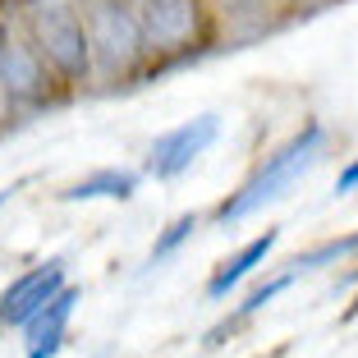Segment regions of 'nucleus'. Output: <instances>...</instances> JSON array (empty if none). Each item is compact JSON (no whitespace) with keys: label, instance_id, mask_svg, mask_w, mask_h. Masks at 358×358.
I'll return each mask as SVG.
<instances>
[{"label":"nucleus","instance_id":"1","mask_svg":"<svg viewBox=\"0 0 358 358\" xmlns=\"http://www.w3.org/2000/svg\"><path fill=\"white\" fill-rule=\"evenodd\" d=\"M78 14H83L87 46H92V78L120 83L152 60L134 0H87V5H78Z\"/></svg>","mask_w":358,"mask_h":358},{"label":"nucleus","instance_id":"2","mask_svg":"<svg viewBox=\"0 0 358 358\" xmlns=\"http://www.w3.org/2000/svg\"><path fill=\"white\" fill-rule=\"evenodd\" d=\"M322 152H327V129H322V124H303L280 152H271V157L257 166V175L248 179L239 193H230V198L216 207V221H221V225L248 221L253 211H262L266 202L280 198V193L303 175V170H313L317 161H322Z\"/></svg>","mask_w":358,"mask_h":358},{"label":"nucleus","instance_id":"3","mask_svg":"<svg viewBox=\"0 0 358 358\" xmlns=\"http://www.w3.org/2000/svg\"><path fill=\"white\" fill-rule=\"evenodd\" d=\"M28 37L55 78H64V83L92 78V46H87L78 5H28Z\"/></svg>","mask_w":358,"mask_h":358},{"label":"nucleus","instance_id":"4","mask_svg":"<svg viewBox=\"0 0 358 358\" xmlns=\"http://www.w3.org/2000/svg\"><path fill=\"white\" fill-rule=\"evenodd\" d=\"M138 28L148 55H193L207 46L211 37V5L207 0H134Z\"/></svg>","mask_w":358,"mask_h":358},{"label":"nucleus","instance_id":"5","mask_svg":"<svg viewBox=\"0 0 358 358\" xmlns=\"http://www.w3.org/2000/svg\"><path fill=\"white\" fill-rule=\"evenodd\" d=\"M216 138H221V115H211V110H207V115L184 120V124H175L170 134H161L157 143L148 148V175L152 179L184 175V170H189L193 161L216 143Z\"/></svg>","mask_w":358,"mask_h":358},{"label":"nucleus","instance_id":"6","mask_svg":"<svg viewBox=\"0 0 358 358\" xmlns=\"http://www.w3.org/2000/svg\"><path fill=\"white\" fill-rule=\"evenodd\" d=\"M55 87L51 64L32 46V37H10L0 55V96L5 106H42Z\"/></svg>","mask_w":358,"mask_h":358},{"label":"nucleus","instance_id":"7","mask_svg":"<svg viewBox=\"0 0 358 358\" xmlns=\"http://www.w3.org/2000/svg\"><path fill=\"white\" fill-rule=\"evenodd\" d=\"M60 285H64V262L60 257L23 271L19 280H10L5 289H0V331L5 327H23L28 317H37L55 294H60Z\"/></svg>","mask_w":358,"mask_h":358},{"label":"nucleus","instance_id":"8","mask_svg":"<svg viewBox=\"0 0 358 358\" xmlns=\"http://www.w3.org/2000/svg\"><path fill=\"white\" fill-rule=\"evenodd\" d=\"M275 243H280V230H266V234H257V239L243 243V248L230 257V262H221V271L207 280V299H211V303H221V299L230 294V289H234V285H239L248 271H253V266H262L266 253H271Z\"/></svg>","mask_w":358,"mask_h":358},{"label":"nucleus","instance_id":"9","mask_svg":"<svg viewBox=\"0 0 358 358\" xmlns=\"http://www.w3.org/2000/svg\"><path fill=\"white\" fill-rule=\"evenodd\" d=\"M74 303H78V289L74 285H60V294L42 308L37 317L23 322V345H64V331H69V317H74Z\"/></svg>","mask_w":358,"mask_h":358},{"label":"nucleus","instance_id":"10","mask_svg":"<svg viewBox=\"0 0 358 358\" xmlns=\"http://www.w3.org/2000/svg\"><path fill=\"white\" fill-rule=\"evenodd\" d=\"M134 193H138V175H134V170H115V166H110V170H96V175L69 184L60 198L64 202H96V198L124 202V198H134Z\"/></svg>","mask_w":358,"mask_h":358},{"label":"nucleus","instance_id":"11","mask_svg":"<svg viewBox=\"0 0 358 358\" xmlns=\"http://www.w3.org/2000/svg\"><path fill=\"white\" fill-rule=\"evenodd\" d=\"M358 253V234H345V239H327L322 248H313V253H299L294 262H289V271L303 275V271H317V266H327V262H340V257Z\"/></svg>","mask_w":358,"mask_h":358},{"label":"nucleus","instance_id":"12","mask_svg":"<svg viewBox=\"0 0 358 358\" xmlns=\"http://www.w3.org/2000/svg\"><path fill=\"white\" fill-rule=\"evenodd\" d=\"M193 230H198V216H193V211H189V216H179V221H170V225H166V234H161V239L152 243V266H157L161 257L175 253V248H179L184 239H189Z\"/></svg>","mask_w":358,"mask_h":358},{"label":"nucleus","instance_id":"13","mask_svg":"<svg viewBox=\"0 0 358 358\" xmlns=\"http://www.w3.org/2000/svg\"><path fill=\"white\" fill-rule=\"evenodd\" d=\"M358 189V161H349L345 170H340V179H336V193H354Z\"/></svg>","mask_w":358,"mask_h":358},{"label":"nucleus","instance_id":"14","mask_svg":"<svg viewBox=\"0 0 358 358\" xmlns=\"http://www.w3.org/2000/svg\"><path fill=\"white\" fill-rule=\"evenodd\" d=\"M19 189H23V179H19V184H10V189H0V207H5V202H10V198H14Z\"/></svg>","mask_w":358,"mask_h":358},{"label":"nucleus","instance_id":"15","mask_svg":"<svg viewBox=\"0 0 358 358\" xmlns=\"http://www.w3.org/2000/svg\"><path fill=\"white\" fill-rule=\"evenodd\" d=\"M216 5H221V10L230 14V10H239V5H248V0H216Z\"/></svg>","mask_w":358,"mask_h":358},{"label":"nucleus","instance_id":"16","mask_svg":"<svg viewBox=\"0 0 358 358\" xmlns=\"http://www.w3.org/2000/svg\"><path fill=\"white\" fill-rule=\"evenodd\" d=\"M28 5H74V0H28Z\"/></svg>","mask_w":358,"mask_h":358},{"label":"nucleus","instance_id":"17","mask_svg":"<svg viewBox=\"0 0 358 358\" xmlns=\"http://www.w3.org/2000/svg\"><path fill=\"white\" fill-rule=\"evenodd\" d=\"M5 42H10V32H5V23H0V55H5Z\"/></svg>","mask_w":358,"mask_h":358},{"label":"nucleus","instance_id":"18","mask_svg":"<svg viewBox=\"0 0 358 358\" xmlns=\"http://www.w3.org/2000/svg\"><path fill=\"white\" fill-rule=\"evenodd\" d=\"M0 120H5V96H0Z\"/></svg>","mask_w":358,"mask_h":358},{"label":"nucleus","instance_id":"19","mask_svg":"<svg viewBox=\"0 0 358 358\" xmlns=\"http://www.w3.org/2000/svg\"><path fill=\"white\" fill-rule=\"evenodd\" d=\"M74 5H87V0H74Z\"/></svg>","mask_w":358,"mask_h":358}]
</instances>
